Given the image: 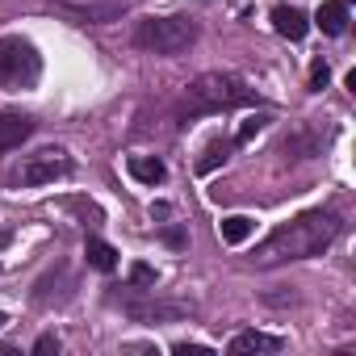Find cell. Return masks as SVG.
I'll use <instances>...</instances> for the list:
<instances>
[{
	"label": "cell",
	"mask_w": 356,
	"mask_h": 356,
	"mask_svg": "<svg viewBox=\"0 0 356 356\" xmlns=\"http://www.w3.org/2000/svg\"><path fill=\"white\" fill-rule=\"evenodd\" d=\"M339 235V218L331 214V210H310V214H302V218H293V222H285V227H277L260 248H256V264H285V260H310V256H318L331 239Z\"/></svg>",
	"instance_id": "6da1fadb"
},
{
	"label": "cell",
	"mask_w": 356,
	"mask_h": 356,
	"mask_svg": "<svg viewBox=\"0 0 356 356\" xmlns=\"http://www.w3.org/2000/svg\"><path fill=\"white\" fill-rule=\"evenodd\" d=\"M252 101H256V92H252L243 80H235V76H227V72H206V76H197V80L185 88L181 105H176V118L189 122V118L227 113V109H239V105H252Z\"/></svg>",
	"instance_id": "7a4b0ae2"
},
{
	"label": "cell",
	"mask_w": 356,
	"mask_h": 356,
	"mask_svg": "<svg viewBox=\"0 0 356 356\" xmlns=\"http://www.w3.org/2000/svg\"><path fill=\"white\" fill-rule=\"evenodd\" d=\"M134 42L151 55H185L197 42V22H189V17H151V22H138Z\"/></svg>",
	"instance_id": "3957f363"
},
{
	"label": "cell",
	"mask_w": 356,
	"mask_h": 356,
	"mask_svg": "<svg viewBox=\"0 0 356 356\" xmlns=\"http://www.w3.org/2000/svg\"><path fill=\"white\" fill-rule=\"evenodd\" d=\"M42 76V59L34 42L26 38H0V84L5 88H30Z\"/></svg>",
	"instance_id": "277c9868"
},
{
	"label": "cell",
	"mask_w": 356,
	"mask_h": 356,
	"mask_svg": "<svg viewBox=\"0 0 356 356\" xmlns=\"http://www.w3.org/2000/svg\"><path fill=\"white\" fill-rule=\"evenodd\" d=\"M67 168H72V163H67V155H63V151H38V155H30V159H26L22 181H26V185H55Z\"/></svg>",
	"instance_id": "5b68a950"
},
{
	"label": "cell",
	"mask_w": 356,
	"mask_h": 356,
	"mask_svg": "<svg viewBox=\"0 0 356 356\" xmlns=\"http://www.w3.org/2000/svg\"><path fill=\"white\" fill-rule=\"evenodd\" d=\"M273 30H277L281 38H289V42H302V38H306V30H310V17H306L302 9L277 5V9H273Z\"/></svg>",
	"instance_id": "8992f818"
},
{
	"label": "cell",
	"mask_w": 356,
	"mask_h": 356,
	"mask_svg": "<svg viewBox=\"0 0 356 356\" xmlns=\"http://www.w3.org/2000/svg\"><path fill=\"white\" fill-rule=\"evenodd\" d=\"M30 130H34L30 118H22V113H0V151L22 147V143L30 138Z\"/></svg>",
	"instance_id": "52a82bcc"
},
{
	"label": "cell",
	"mask_w": 356,
	"mask_h": 356,
	"mask_svg": "<svg viewBox=\"0 0 356 356\" xmlns=\"http://www.w3.org/2000/svg\"><path fill=\"white\" fill-rule=\"evenodd\" d=\"M314 26L323 30V34H343L348 30V5L343 0H327V5H318V13H314Z\"/></svg>",
	"instance_id": "ba28073f"
},
{
	"label": "cell",
	"mask_w": 356,
	"mask_h": 356,
	"mask_svg": "<svg viewBox=\"0 0 356 356\" xmlns=\"http://www.w3.org/2000/svg\"><path fill=\"white\" fill-rule=\"evenodd\" d=\"M227 348L235 356H243V352H281V339L277 335H264V331H239Z\"/></svg>",
	"instance_id": "9c48e42d"
},
{
	"label": "cell",
	"mask_w": 356,
	"mask_h": 356,
	"mask_svg": "<svg viewBox=\"0 0 356 356\" xmlns=\"http://www.w3.org/2000/svg\"><path fill=\"white\" fill-rule=\"evenodd\" d=\"M218 235H222V243L239 248V243H248V239L256 235V222H252L248 214H231V218H222V222H218Z\"/></svg>",
	"instance_id": "30bf717a"
},
{
	"label": "cell",
	"mask_w": 356,
	"mask_h": 356,
	"mask_svg": "<svg viewBox=\"0 0 356 356\" xmlns=\"http://www.w3.org/2000/svg\"><path fill=\"white\" fill-rule=\"evenodd\" d=\"M130 176L134 181H143V185H159L163 181V163L159 159H151V155H130Z\"/></svg>",
	"instance_id": "8fae6325"
},
{
	"label": "cell",
	"mask_w": 356,
	"mask_h": 356,
	"mask_svg": "<svg viewBox=\"0 0 356 356\" xmlns=\"http://www.w3.org/2000/svg\"><path fill=\"white\" fill-rule=\"evenodd\" d=\"M84 256H88V264H92L97 273H113V268H118V252H113L105 239H88V243H84Z\"/></svg>",
	"instance_id": "7c38bea8"
},
{
	"label": "cell",
	"mask_w": 356,
	"mask_h": 356,
	"mask_svg": "<svg viewBox=\"0 0 356 356\" xmlns=\"http://www.w3.org/2000/svg\"><path fill=\"white\" fill-rule=\"evenodd\" d=\"M227 151H231V143H210V147H206V155L197 159V172H214V168L227 159Z\"/></svg>",
	"instance_id": "4fadbf2b"
},
{
	"label": "cell",
	"mask_w": 356,
	"mask_h": 356,
	"mask_svg": "<svg viewBox=\"0 0 356 356\" xmlns=\"http://www.w3.org/2000/svg\"><path fill=\"white\" fill-rule=\"evenodd\" d=\"M264 122H268L264 113H256V118H248V122L239 126V134H235V143H252V138H256V134L264 130Z\"/></svg>",
	"instance_id": "5bb4252c"
},
{
	"label": "cell",
	"mask_w": 356,
	"mask_h": 356,
	"mask_svg": "<svg viewBox=\"0 0 356 356\" xmlns=\"http://www.w3.org/2000/svg\"><path fill=\"white\" fill-rule=\"evenodd\" d=\"M327 80H331V67H327L323 59H314V67H310V92H323Z\"/></svg>",
	"instance_id": "9a60e30c"
},
{
	"label": "cell",
	"mask_w": 356,
	"mask_h": 356,
	"mask_svg": "<svg viewBox=\"0 0 356 356\" xmlns=\"http://www.w3.org/2000/svg\"><path fill=\"white\" fill-rule=\"evenodd\" d=\"M130 281H134V285H155V268H151V264H134V268H130Z\"/></svg>",
	"instance_id": "2e32d148"
},
{
	"label": "cell",
	"mask_w": 356,
	"mask_h": 356,
	"mask_svg": "<svg viewBox=\"0 0 356 356\" xmlns=\"http://www.w3.org/2000/svg\"><path fill=\"white\" fill-rule=\"evenodd\" d=\"M172 352H176V356H214V352H210L206 343H176Z\"/></svg>",
	"instance_id": "e0dca14e"
},
{
	"label": "cell",
	"mask_w": 356,
	"mask_h": 356,
	"mask_svg": "<svg viewBox=\"0 0 356 356\" xmlns=\"http://www.w3.org/2000/svg\"><path fill=\"white\" fill-rule=\"evenodd\" d=\"M34 352H38V356H47V352H59V335H42V339L34 343Z\"/></svg>",
	"instance_id": "ac0fdd59"
},
{
	"label": "cell",
	"mask_w": 356,
	"mask_h": 356,
	"mask_svg": "<svg viewBox=\"0 0 356 356\" xmlns=\"http://www.w3.org/2000/svg\"><path fill=\"white\" fill-rule=\"evenodd\" d=\"M163 239H168L172 248H181V243H185V235H181V231H176V227H168V231H163Z\"/></svg>",
	"instance_id": "d6986e66"
},
{
	"label": "cell",
	"mask_w": 356,
	"mask_h": 356,
	"mask_svg": "<svg viewBox=\"0 0 356 356\" xmlns=\"http://www.w3.org/2000/svg\"><path fill=\"white\" fill-rule=\"evenodd\" d=\"M0 327H5V314H0Z\"/></svg>",
	"instance_id": "ffe728a7"
}]
</instances>
